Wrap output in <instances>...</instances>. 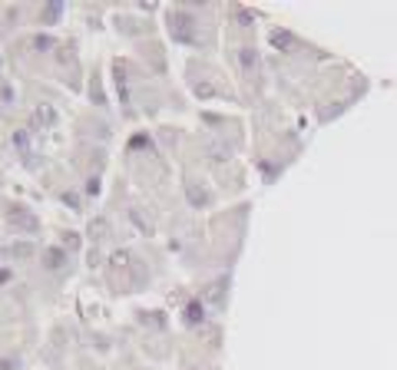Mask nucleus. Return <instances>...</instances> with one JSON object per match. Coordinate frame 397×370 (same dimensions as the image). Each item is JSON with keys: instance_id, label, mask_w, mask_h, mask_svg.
Here are the masks:
<instances>
[{"instance_id": "f257e3e1", "label": "nucleus", "mask_w": 397, "mask_h": 370, "mask_svg": "<svg viewBox=\"0 0 397 370\" xmlns=\"http://www.w3.org/2000/svg\"><path fill=\"white\" fill-rule=\"evenodd\" d=\"M46 264L56 268V264H60V251H46Z\"/></svg>"}]
</instances>
